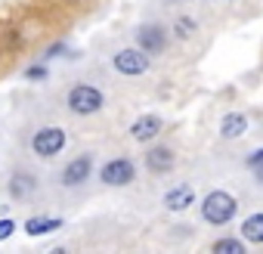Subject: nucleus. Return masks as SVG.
Listing matches in <instances>:
<instances>
[{"label": "nucleus", "instance_id": "1", "mask_svg": "<svg viewBox=\"0 0 263 254\" xmlns=\"http://www.w3.org/2000/svg\"><path fill=\"white\" fill-rule=\"evenodd\" d=\"M235 211H238V205H235V198L229 195V192H211V195H204V202H201V214H204V220L208 223H214V226H226L232 217H235Z\"/></svg>", "mask_w": 263, "mask_h": 254}, {"label": "nucleus", "instance_id": "2", "mask_svg": "<svg viewBox=\"0 0 263 254\" xmlns=\"http://www.w3.org/2000/svg\"><path fill=\"white\" fill-rule=\"evenodd\" d=\"M68 108L74 112V115H96L102 105H105V96H102V90L99 87H93V84H78V87H71L68 90Z\"/></svg>", "mask_w": 263, "mask_h": 254}, {"label": "nucleus", "instance_id": "3", "mask_svg": "<svg viewBox=\"0 0 263 254\" xmlns=\"http://www.w3.org/2000/svg\"><path fill=\"white\" fill-rule=\"evenodd\" d=\"M62 149H65V131H62V127H56V124L41 127V131L31 137V152L41 155V158H53Z\"/></svg>", "mask_w": 263, "mask_h": 254}, {"label": "nucleus", "instance_id": "4", "mask_svg": "<svg viewBox=\"0 0 263 254\" xmlns=\"http://www.w3.org/2000/svg\"><path fill=\"white\" fill-rule=\"evenodd\" d=\"M111 62H115V68H118L121 75H127V78H134V75H143V71H149V53H146V50H140V47H127V50H118Z\"/></svg>", "mask_w": 263, "mask_h": 254}, {"label": "nucleus", "instance_id": "5", "mask_svg": "<svg viewBox=\"0 0 263 254\" xmlns=\"http://www.w3.org/2000/svg\"><path fill=\"white\" fill-rule=\"evenodd\" d=\"M134 177H137V168L127 158H115V161L102 165V171H99V180L105 186H127V183H134Z\"/></svg>", "mask_w": 263, "mask_h": 254}, {"label": "nucleus", "instance_id": "6", "mask_svg": "<svg viewBox=\"0 0 263 254\" xmlns=\"http://www.w3.org/2000/svg\"><path fill=\"white\" fill-rule=\"evenodd\" d=\"M90 174H93V155H90V152H84V155L71 158V161L62 168L59 180H62V186H81V183H87V180H90Z\"/></svg>", "mask_w": 263, "mask_h": 254}, {"label": "nucleus", "instance_id": "7", "mask_svg": "<svg viewBox=\"0 0 263 254\" xmlns=\"http://www.w3.org/2000/svg\"><path fill=\"white\" fill-rule=\"evenodd\" d=\"M164 44H167V38H164V28L161 25H143L137 31V47L146 50L149 56H158L164 50Z\"/></svg>", "mask_w": 263, "mask_h": 254}, {"label": "nucleus", "instance_id": "8", "mask_svg": "<svg viewBox=\"0 0 263 254\" xmlns=\"http://www.w3.org/2000/svg\"><path fill=\"white\" fill-rule=\"evenodd\" d=\"M161 134V118L158 115H143L137 118L134 124H130V137H134L137 143H149Z\"/></svg>", "mask_w": 263, "mask_h": 254}, {"label": "nucleus", "instance_id": "9", "mask_svg": "<svg viewBox=\"0 0 263 254\" xmlns=\"http://www.w3.org/2000/svg\"><path fill=\"white\" fill-rule=\"evenodd\" d=\"M192 202H195V192H192L189 183H180V186H174V189L164 195V208H167V211H186Z\"/></svg>", "mask_w": 263, "mask_h": 254}, {"label": "nucleus", "instance_id": "10", "mask_svg": "<svg viewBox=\"0 0 263 254\" xmlns=\"http://www.w3.org/2000/svg\"><path fill=\"white\" fill-rule=\"evenodd\" d=\"M146 168H149L152 174H167V171L174 168V152H171L167 146H155V149L146 155Z\"/></svg>", "mask_w": 263, "mask_h": 254}, {"label": "nucleus", "instance_id": "11", "mask_svg": "<svg viewBox=\"0 0 263 254\" xmlns=\"http://www.w3.org/2000/svg\"><path fill=\"white\" fill-rule=\"evenodd\" d=\"M56 229H62L59 217H28L25 220V232L28 235H47V232H56Z\"/></svg>", "mask_w": 263, "mask_h": 254}, {"label": "nucleus", "instance_id": "12", "mask_svg": "<svg viewBox=\"0 0 263 254\" xmlns=\"http://www.w3.org/2000/svg\"><path fill=\"white\" fill-rule=\"evenodd\" d=\"M34 189H37V180L31 174H13V180H10V195L13 198H28Z\"/></svg>", "mask_w": 263, "mask_h": 254}, {"label": "nucleus", "instance_id": "13", "mask_svg": "<svg viewBox=\"0 0 263 254\" xmlns=\"http://www.w3.org/2000/svg\"><path fill=\"white\" fill-rule=\"evenodd\" d=\"M245 131H248V118H245V115H235V112H232V115H226V118L220 121V134L229 137V140L241 137Z\"/></svg>", "mask_w": 263, "mask_h": 254}, {"label": "nucleus", "instance_id": "14", "mask_svg": "<svg viewBox=\"0 0 263 254\" xmlns=\"http://www.w3.org/2000/svg\"><path fill=\"white\" fill-rule=\"evenodd\" d=\"M241 235L248 242H263V214H251L245 223H241Z\"/></svg>", "mask_w": 263, "mask_h": 254}, {"label": "nucleus", "instance_id": "15", "mask_svg": "<svg viewBox=\"0 0 263 254\" xmlns=\"http://www.w3.org/2000/svg\"><path fill=\"white\" fill-rule=\"evenodd\" d=\"M214 254H245V245L238 239H220L214 242Z\"/></svg>", "mask_w": 263, "mask_h": 254}, {"label": "nucleus", "instance_id": "16", "mask_svg": "<svg viewBox=\"0 0 263 254\" xmlns=\"http://www.w3.org/2000/svg\"><path fill=\"white\" fill-rule=\"evenodd\" d=\"M13 229H16V223H13L10 217H4V220H0V242H7V239L13 235Z\"/></svg>", "mask_w": 263, "mask_h": 254}, {"label": "nucleus", "instance_id": "17", "mask_svg": "<svg viewBox=\"0 0 263 254\" xmlns=\"http://www.w3.org/2000/svg\"><path fill=\"white\" fill-rule=\"evenodd\" d=\"M25 78H28V81H41V78H47V68H44V65H31V68L25 71Z\"/></svg>", "mask_w": 263, "mask_h": 254}, {"label": "nucleus", "instance_id": "18", "mask_svg": "<svg viewBox=\"0 0 263 254\" xmlns=\"http://www.w3.org/2000/svg\"><path fill=\"white\" fill-rule=\"evenodd\" d=\"M192 28H195V25H192V19H180V22H177V34H180V38H189V31H192Z\"/></svg>", "mask_w": 263, "mask_h": 254}, {"label": "nucleus", "instance_id": "19", "mask_svg": "<svg viewBox=\"0 0 263 254\" xmlns=\"http://www.w3.org/2000/svg\"><path fill=\"white\" fill-rule=\"evenodd\" d=\"M248 165H251L254 171H263V149H260V152H254V155L248 158Z\"/></svg>", "mask_w": 263, "mask_h": 254}]
</instances>
